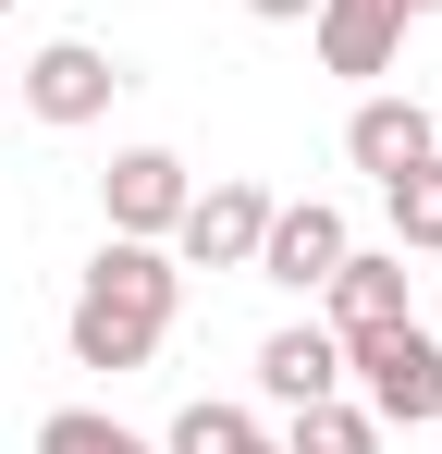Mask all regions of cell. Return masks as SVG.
Segmentation results:
<instances>
[{
    "label": "cell",
    "mask_w": 442,
    "mask_h": 454,
    "mask_svg": "<svg viewBox=\"0 0 442 454\" xmlns=\"http://www.w3.org/2000/svg\"><path fill=\"white\" fill-rule=\"evenodd\" d=\"M12 98H25L37 123H62V136H74V123H99V111L123 98V62H111L99 37H50V50L12 74Z\"/></svg>",
    "instance_id": "4"
},
{
    "label": "cell",
    "mask_w": 442,
    "mask_h": 454,
    "mask_svg": "<svg viewBox=\"0 0 442 454\" xmlns=\"http://www.w3.org/2000/svg\"><path fill=\"white\" fill-rule=\"evenodd\" d=\"M344 380H357V405L381 430H442V344L418 319H368L344 332Z\"/></svg>",
    "instance_id": "2"
},
{
    "label": "cell",
    "mask_w": 442,
    "mask_h": 454,
    "mask_svg": "<svg viewBox=\"0 0 442 454\" xmlns=\"http://www.w3.org/2000/svg\"><path fill=\"white\" fill-rule=\"evenodd\" d=\"M0 12H12V0H0Z\"/></svg>",
    "instance_id": "19"
},
{
    "label": "cell",
    "mask_w": 442,
    "mask_h": 454,
    "mask_svg": "<svg viewBox=\"0 0 442 454\" xmlns=\"http://www.w3.org/2000/svg\"><path fill=\"white\" fill-rule=\"evenodd\" d=\"M381 209H393V246H418V258H442V160H418V172H393V184H381Z\"/></svg>",
    "instance_id": "13"
},
{
    "label": "cell",
    "mask_w": 442,
    "mask_h": 454,
    "mask_svg": "<svg viewBox=\"0 0 442 454\" xmlns=\"http://www.w3.org/2000/svg\"><path fill=\"white\" fill-rule=\"evenodd\" d=\"M37 454H160V442H136V430L99 418V405H50V418H37Z\"/></svg>",
    "instance_id": "14"
},
{
    "label": "cell",
    "mask_w": 442,
    "mask_h": 454,
    "mask_svg": "<svg viewBox=\"0 0 442 454\" xmlns=\"http://www.w3.org/2000/svg\"><path fill=\"white\" fill-rule=\"evenodd\" d=\"M271 442H283V454H381V418L344 405V393H320V405H295Z\"/></svg>",
    "instance_id": "11"
},
{
    "label": "cell",
    "mask_w": 442,
    "mask_h": 454,
    "mask_svg": "<svg viewBox=\"0 0 442 454\" xmlns=\"http://www.w3.org/2000/svg\"><path fill=\"white\" fill-rule=\"evenodd\" d=\"M406 12H442V0H406Z\"/></svg>",
    "instance_id": "16"
},
{
    "label": "cell",
    "mask_w": 442,
    "mask_h": 454,
    "mask_svg": "<svg viewBox=\"0 0 442 454\" xmlns=\"http://www.w3.org/2000/svg\"><path fill=\"white\" fill-rule=\"evenodd\" d=\"M320 393H344V344H332V319H283L271 344H258V405H320Z\"/></svg>",
    "instance_id": "7"
},
{
    "label": "cell",
    "mask_w": 442,
    "mask_h": 454,
    "mask_svg": "<svg viewBox=\"0 0 442 454\" xmlns=\"http://www.w3.org/2000/svg\"><path fill=\"white\" fill-rule=\"evenodd\" d=\"M430 136H442V98H430Z\"/></svg>",
    "instance_id": "18"
},
{
    "label": "cell",
    "mask_w": 442,
    "mask_h": 454,
    "mask_svg": "<svg viewBox=\"0 0 442 454\" xmlns=\"http://www.w3.org/2000/svg\"><path fill=\"white\" fill-rule=\"evenodd\" d=\"M0 98H12V62H0Z\"/></svg>",
    "instance_id": "17"
},
{
    "label": "cell",
    "mask_w": 442,
    "mask_h": 454,
    "mask_svg": "<svg viewBox=\"0 0 442 454\" xmlns=\"http://www.w3.org/2000/svg\"><path fill=\"white\" fill-rule=\"evenodd\" d=\"M258 233H271V184L221 172V184H197V197H185L172 258H185V270H246V258H258Z\"/></svg>",
    "instance_id": "3"
},
{
    "label": "cell",
    "mask_w": 442,
    "mask_h": 454,
    "mask_svg": "<svg viewBox=\"0 0 442 454\" xmlns=\"http://www.w3.org/2000/svg\"><path fill=\"white\" fill-rule=\"evenodd\" d=\"M172 307H185V258L147 246V233H111V246L86 258V283H74V319H62L74 369H111V380L147 369L160 332H172Z\"/></svg>",
    "instance_id": "1"
},
{
    "label": "cell",
    "mask_w": 442,
    "mask_h": 454,
    "mask_svg": "<svg viewBox=\"0 0 442 454\" xmlns=\"http://www.w3.org/2000/svg\"><path fill=\"white\" fill-rule=\"evenodd\" d=\"M185 160L172 148H111V172H99V209H111V233H147V246H172V222H185Z\"/></svg>",
    "instance_id": "6"
},
{
    "label": "cell",
    "mask_w": 442,
    "mask_h": 454,
    "mask_svg": "<svg viewBox=\"0 0 442 454\" xmlns=\"http://www.w3.org/2000/svg\"><path fill=\"white\" fill-rule=\"evenodd\" d=\"M320 307H332V344H344V332H368V319H406V258L344 246V258H332V283H320Z\"/></svg>",
    "instance_id": "10"
},
{
    "label": "cell",
    "mask_w": 442,
    "mask_h": 454,
    "mask_svg": "<svg viewBox=\"0 0 442 454\" xmlns=\"http://www.w3.org/2000/svg\"><path fill=\"white\" fill-rule=\"evenodd\" d=\"M246 12H258V25H307L320 0H246Z\"/></svg>",
    "instance_id": "15"
},
{
    "label": "cell",
    "mask_w": 442,
    "mask_h": 454,
    "mask_svg": "<svg viewBox=\"0 0 442 454\" xmlns=\"http://www.w3.org/2000/svg\"><path fill=\"white\" fill-rule=\"evenodd\" d=\"M344 160H357L368 184H393V172L442 160V136H430V111H418V98H357V111H344Z\"/></svg>",
    "instance_id": "9"
},
{
    "label": "cell",
    "mask_w": 442,
    "mask_h": 454,
    "mask_svg": "<svg viewBox=\"0 0 442 454\" xmlns=\"http://www.w3.org/2000/svg\"><path fill=\"white\" fill-rule=\"evenodd\" d=\"M160 454H283V442H271L246 405H185V418L160 430Z\"/></svg>",
    "instance_id": "12"
},
{
    "label": "cell",
    "mask_w": 442,
    "mask_h": 454,
    "mask_svg": "<svg viewBox=\"0 0 442 454\" xmlns=\"http://www.w3.org/2000/svg\"><path fill=\"white\" fill-rule=\"evenodd\" d=\"M320 25V74H393V50H406V0H320L307 12Z\"/></svg>",
    "instance_id": "8"
},
{
    "label": "cell",
    "mask_w": 442,
    "mask_h": 454,
    "mask_svg": "<svg viewBox=\"0 0 442 454\" xmlns=\"http://www.w3.org/2000/svg\"><path fill=\"white\" fill-rule=\"evenodd\" d=\"M344 246H357V233H344L332 197H295V209L271 197V233H258V258H246V270H258V283H283V295H320Z\"/></svg>",
    "instance_id": "5"
}]
</instances>
